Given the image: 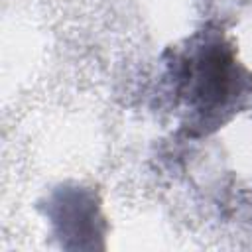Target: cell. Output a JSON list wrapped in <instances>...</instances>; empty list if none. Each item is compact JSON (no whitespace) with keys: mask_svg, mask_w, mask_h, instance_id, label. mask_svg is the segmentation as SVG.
Returning a JSON list of instances; mask_svg holds the SVG:
<instances>
[{"mask_svg":"<svg viewBox=\"0 0 252 252\" xmlns=\"http://www.w3.org/2000/svg\"><path fill=\"white\" fill-rule=\"evenodd\" d=\"M173 91L189 114V128L220 126L252 94V73L219 32H201L167 63Z\"/></svg>","mask_w":252,"mask_h":252,"instance_id":"6da1fadb","label":"cell"},{"mask_svg":"<svg viewBox=\"0 0 252 252\" xmlns=\"http://www.w3.org/2000/svg\"><path fill=\"white\" fill-rule=\"evenodd\" d=\"M49 217L61 238H77V248H81L79 236H98L96 224L102 220L94 195L81 187L57 191L49 201Z\"/></svg>","mask_w":252,"mask_h":252,"instance_id":"7a4b0ae2","label":"cell"}]
</instances>
